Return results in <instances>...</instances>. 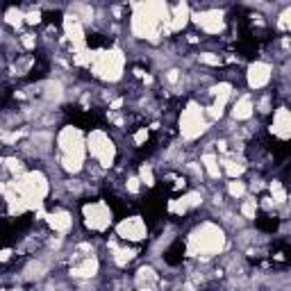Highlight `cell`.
<instances>
[{
    "label": "cell",
    "instance_id": "836d02e7",
    "mask_svg": "<svg viewBox=\"0 0 291 291\" xmlns=\"http://www.w3.org/2000/svg\"><path fill=\"white\" fill-rule=\"evenodd\" d=\"M41 21V11H27L25 14V23H30V25H37V23Z\"/></svg>",
    "mask_w": 291,
    "mask_h": 291
},
{
    "label": "cell",
    "instance_id": "ba28073f",
    "mask_svg": "<svg viewBox=\"0 0 291 291\" xmlns=\"http://www.w3.org/2000/svg\"><path fill=\"white\" fill-rule=\"evenodd\" d=\"M82 216H84V225L91 232H105L112 225V210L105 200H96L82 207Z\"/></svg>",
    "mask_w": 291,
    "mask_h": 291
},
{
    "label": "cell",
    "instance_id": "f35d334b",
    "mask_svg": "<svg viewBox=\"0 0 291 291\" xmlns=\"http://www.w3.org/2000/svg\"><path fill=\"white\" fill-rule=\"evenodd\" d=\"M0 291H23V289H0Z\"/></svg>",
    "mask_w": 291,
    "mask_h": 291
},
{
    "label": "cell",
    "instance_id": "8fae6325",
    "mask_svg": "<svg viewBox=\"0 0 291 291\" xmlns=\"http://www.w3.org/2000/svg\"><path fill=\"white\" fill-rule=\"evenodd\" d=\"M271 77H273V66L269 62H253L246 71V82L253 91L266 89L271 84Z\"/></svg>",
    "mask_w": 291,
    "mask_h": 291
},
{
    "label": "cell",
    "instance_id": "9a60e30c",
    "mask_svg": "<svg viewBox=\"0 0 291 291\" xmlns=\"http://www.w3.org/2000/svg\"><path fill=\"white\" fill-rule=\"evenodd\" d=\"M46 223L50 225L53 232L66 234V232H71V227H73V216L66 210H55V212H50V214H46Z\"/></svg>",
    "mask_w": 291,
    "mask_h": 291
},
{
    "label": "cell",
    "instance_id": "3957f363",
    "mask_svg": "<svg viewBox=\"0 0 291 291\" xmlns=\"http://www.w3.org/2000/svg\"><path fill=\"white\" fill-rule=\"evenodd\" d=\"M57 146H60V164L66 173L77 175L84 168L86 162V137L82 135L80 128L66 125L62 128V132L57 135Z\"/></svg>",
    "mask_w": 291,
    "mask_h": 291
},
{
    "label": "cell",
    "instance_id": "d6986e66",
    "mask_svg": "<svg viewBox=\"0 0 291 291\" xmlns=\"http://www.w3.org/2000/svg\"><path fill=\"white\" fill-rule=\"evenodd\" d=\"M232 91H234V86H232L230 82H218V84L212 89V96H214V105H212V107H214L216 112H221V114H223V109H225L227 100L232 98Z\"/></svg>",
    "mask_w": 291,
    "mask_h": 291
},
{
    "label": "cell",
    "instance_id": "83f0119b",
    "mask_svg": "<svg viewBox=\"0 0 291 291\" xmlns=\"http://www.w3.org/2000/svg\"><path fill=\"white\" fill-rule=\"evenodd\" d=\"M137 178L141 180V184H146V187H152V184H155V173H152L150 164H144V166L139 168V175H137Z\"/></svg>",
    "mask_w": 291,
    "mask_h": 291
},
{
    "label": "cell",
    "instance_id": "ffe728a7",
    "mask_svg": "<svg viewBox=\"0 0 291 291\" xmlns=\"http://www.w3.org/2000/svg\"><path fill=\"white\" fill-rule=\"evenodd\" d=\"M218 164H221V173H225L230 180H241L243 171H246V164L237 162V159H230V157L218 159Z\"/></svg>",
    "mask_w": 291,
    "mask_h": 291
},
{
    "label": "cell",
    "instance_id": "f546056e",
    "mask_svg": "<svg viewBox=\"0 0 291 291\" xmlns=\"http://www.w3.org/2000/svg\"><path fill=\"white\" fill-rule=\"evenodd\" d=\"M200 62L207 66H221L223 64L221 55H216V53H200Z\"/></svg>",
    "mask_w": 291,
    "mask_h": 291
},
{
    "label": "cell",
    "instance_id": "2e32d148",
    "mask_svg": "<svg viewBox=\"0 0 291 291\" xmlns=\"http://www.w3.org/2000/svg\"><path fill=\"white\" fill-rule=\"evenodd\" d=\"M191 21V9L187 2H178L175 7H171V21H168V34L180 32L187 27V23Z\"/></svg>",
    "mask_w": 291,
    "mask_h": 291
},
{
    "label": "cell",
    "instance_id": "f1b7e54d",
    "mask_svg": "<svg viewBox=\"0 0 291 291\" xmlns=\"http://www.w3.org/2000/svg\"><path fill=\"white\" fill-rule=\"evenodd\" d=\"M255 214H257V200H255V198L243 200V203H241V216H243V218L253 221Z\"/></svg>",
    "mask_w": 291,
    "mask_h": 291
},
{
    "label": "cell",
    "instance_id": "484cf974",
    "mask_svg": "<svg viewBox=\"0 0 291 291\" xmlns=\"http://www.w3.org/2000/svg\"><path fill=\"white\" fill-rule=\"evenodd\" d=\"M269 191H271V196H273V203H287V191H285V187H282V182L280 180H273L271 182V187H269Z\"/></svg>",
    "mask_w": 291,
    "mask_h": 291
},
{
    "label": "cell",
    "instance_id": "603a6c76",
    "mask_svg": "<svg viewBox=\"0 0 291 291\" xmlns=\"http://www.w3.org/2000/svg\"><path fill=\"white\" fill-rule=\"evenodd\" d=\"M23 21H25V11L18 9V7H9V9L5 11V23L11 27H21Z\"/></svg>",
    "mask_w": 291,
    "mask_h": 291
},
{
    "label": "cell",
    "instance_id": "cb8c5ba5",
    "mask_svg": "<svg viewBox=\"0 0 291 291\" xmlns=\"http://www.w3.org/2000/svg\"><path fill=\"white\" fill-rule=\"evenodd\" d=\"M5 166H7V171L11 173V180L21 178L23 173H25V164H23L18 157H7V159H5Z\"/></svg>",
    "mask_w": 291,
    "mask_h": 291
},
{
    "label": "cell",
    "instance_id": "5bb4252c",
    "mask_svg": "<svg viewBox=\"0 0 291 291\" xmlns=\"http://www.w3.org/2000/svg\"><path fill=\"white\" fill-rule=\"evenodd\" d=\"M200 203H203L200 191H189V194H184L182 198L168 200V212H171V214H178V216H184L187 212L200 207Z\"/></svg>",
    "mask_w": 291,
    "mask_h": 291
},
{
    "label": "cell",
    "instance_id": "9c48e42d",
    "mask_svg": "<svg viewBox=\"0 0 291 291\" xmlns=\"http://www.w3.org/2000/svg\"><path fill=\"white\" fill-rule=\"evenodd\" d=\"M191 21L203 30L205 34H221L225 30V18L221 9H203L191 14Z\"/></svg>",
    "mask_w": 291,
    "mask_h": 291
},
{
    "label": "cell",
    "instance_id": "4dcf8cb0",
    "mask_svg": "<svg viewBox=\"0 0 291 291\" xmlns=\"http://www.w3.org/2000/svg\"><path fill=\"white\" fill-rule=\"evenodd\" d=\"M125 189H128L130 194H139V191H141V180L137 178V175L128 178V180H125Z\"/></svg>",
    "mask_w": 291,
    "mask_h": 291
},
{
    "label": "cell",
    "instance_id": "44dd1931",
    "mask_svg": "<svg viewBox=\"0 0 291 291\" xmlns=\"http://www.w3.org/2000/svg\"><path fill=\"white\" fill-rule=\"evenodd\" d=\"M200 164L205 166L207 175H210L212 180H218L223 175V173H221V164H218V157H216L214 152H205V155L200 157Z\"/></svg>",
    "mask_w": 291,
    "mask_h": 291
},
{
    "label": "cell",
    "instance_id": "277c9868",
    "mask_svg": "<svg viewBox=\"0 0 291 291\" xmlns=\"http://www.w3.org/2000/svg\"><path fill=\"white\" fill-rule=\"evenodd\" d=\"M7 189L14 191L18 198L25 200V205L30 212H39L43 210V203L50 194V182L41 171H25L21 178L9 180Z\"/></svg>",
    "mask_w": 291,
    "mask_h": 291
},
{
    "label": "cell",
    "instance_id": "d590c367",
    "mask_svg": "<svg viewBox=\"0 0 291 291\" xmlns=\"http://www.w3.org/2000/svg\"><path fill=\"white\" fill-rule=\"evenodd\" d=\"M178 77H180V71H175V69L166 73V80H168V82H178Z\"/></svg>",
    "mask_w": 291,
    "mask_h": 291
},
{
    "label": "cell",
    "instance_id": "ab89813d",
    "mask_svg": "<svg viewBox=\"0 0 291 291\" xmlns=\"http://www.w3.org/2000/svg\"><path fill=\"white\" fill-rule=\"evenodd\" d=\"M2 162H5V159H0V166H2Z\"/></svg>",
    "mask_w": 291,
    "mask_h": 291
},
{
    "label": "cell",
    "instance_id": "52a82bcc",
    "mask_svg": "<svg viewBox=\"0 0 291 291\" xmlns=\"http://www.w3.org/2000/svg\"><path fill=\"white\" fill-rule=\"evenodd\" d=\"M86 152L96 159L103 168H112L114 159H116V146H114L112 137L103 130H91L86 135Z\"/></svg>",
    "mask_w": 291,
    "mask_h": 291
},
{
    "label": "cell",
    "instance_id": "6da1fadb",
    "mask_svg": "<svg viewBox=\"0 0 291 291\" xmlns=\"http://www.w3.org/2000/svg\"><path fill=\"white\" fill-rule=\"evenodd\" d=\"M130 7H132V16H130L132 37L157 43L164 32L168 34L171 5H166V2H132Z\"/></svg>",
    "mask_w": 291,
    "mask_h": 291
},
{
    "label": "cell",
    "instance_id": "4fadbf2b",
    "mask_svg": "<svg viewBox=\"0 0 291 291\" xmlns=\"http://www.w3.org/2000/svg\"><path fill=\"white\" fill-rule=\"evenodd\" d=\"M271 135L278 137L280 141H289V137H291V112L287 107L275 109L273 123H271Z\"/></svg>",
    "mask_w": 291,
    "mask_h": 291
},
{
    "label": "cell",
    "instance_id": "1f68e13d",
    "mask_svg": "<svg viewBox=\"0 0 291 291\" xmlns=\"http://www.w3.org/2000/svg\"><path fill=\"white\" fill-rule=\"evenodd\" d=\"M132 141H135V146H144L146 141H148V128H139L132 135Z\"/></svg>",
    "mask_w": 291,
    "mask_h": 291
},
{
    "label": "cell",
    "instance_id": "74e56055",
    "mask_svg": "<svg viewBox=\"0 0 291 291\" xmlns=\"http://www.w3.org/2000/svg\"><path fill=\"white\" fill-rule=\"evenodd\" d=\"M119 107H123V98H116V100L109 105V109H119Z\"/></svg>",
    "mask_w": 291,
    "mask_h": 291
},
{
    "label": "cell",
    "instance_id": "e575fe53",
    "mask_svg": "<svg viewBox=\"0 0 291 291\" xmlns=\"http://www.w3.org/2000/svg\"><path fill=\"white\" fill-rule=\"evenodd\" d=\"M278 27H280V30H289V9L282 11L280 21H278Z\"/></svg>",
    "mask_w": 291,
    "mask_h": 291
},
{
    "label": "cell",
    "instance_id": "8d00e7d4",
    "mask_svg": "<svg viewBox=\"0 0 291 291\" xmlns=\"http://www.w3.org/2000/svg\"><path fill=\"white\" fill-rule=\"evenodd\" d=\"M7 259H11V250L9 248H2V250H0V262H7Z\"/></svg>",
    "mask_w": 291,
    "mask_h": 291
},
{
    "label": "cell",
    "instance_id": "d4e9b609",
    "mask_svg": "<svg viewBox=\"0 0 291 291\" xmlns=\"http://www.w3.org/2000/svg\"><path fill=\"white\" fill-rule=\"evenodd\" d=\"M155 280H157L155 269H150V266H141L139 273H137V285H139V287H144V285L150 287Z\"/></svg>",
    "mask_w": 291,
    "mask_h": 291
},
{
    "label": "cell",
    "instance_id": "7a4b0ae2",
    "mask_svg": "<svg viewBox=\"0 0 291 291\" xmlns=\"http://www.w3.org/2000/svg\"><path fill=\"white\" fill-rule=\"evenodd\" d=\"M227 243V237L223 227H218L216 223H200L191 230L187 239V255L189 257H200V259H210L214 255L223 253Z\"/></svg>",
    "mask_w": 291,
    "mask_h": 291
},
{
    "label": "cell",
    "instance_id": "7c38bea8",
    "mask_svg": "<svg viewBox=\"0 0 291 291\" xmlns=\"http://www.w3.org/2000/svg\"><path fill=\"white\" fill-rule=\"evenodd\" d=\"M64 34H66V39L71 41V46H73V53H75V50L86 48L84 23L80 21V16H77L75 11H73V14H66V16H64Z\"/></svg>",
    "mask_w": 291,
    "mask_h": 291
},
{
    "label": "cell",
    "instance_id": "5b68a950",
    "mask_svg": "<svg viewBox=\"0 0 291 291\" xmlns=\"http://www.w3.org/2000/svg\"><path fill=\"white\" fill-rule=\"evenodd\" d=\"M91 73L103 82H119L125 71V53L121 48L98 50L91 62Z\"/></svg>",
    "mask_w": 291,
    "mask_h": 291
},
{
    "label": "cell",
    "instance_id": "4316f807",
    "mask_svg": "<svg viewBox=\"0 0 291 291\" xmlns=\"http://www.w3.org/2000/svg\"><path fill=\"white\" fill-rule=\"evenodd\" d=\"M246 191H248V187H246V182H241V180H232V182H227V194H230L232 198H243Z\"/></svg>",
    "mask_w": 291,
    "mask_h": 291
},
{
    "label": "cell",
    "instance_id": "30bf717a",
    "mask_svg": "<svg viewBox=\"0 0 291 291\" xmlns=\"http://www.w3.org/2000/svg\"><path fill=\"white\" fill-rule=\"evenodd\" d=\"M116 234H119L123 241H144L148 237V227H146V221L141 216H130V218H123V221L116 225Z\"/></svg>",
    "mask_w": 291,
    "mask_h": 291
},
{
    "label": "cell",
    "instance_id": "8992f818",
    "mask_svg": "<svg viewBox=\"0 0 291 291\" xmlns=\"http://www.w3.org/2000/svg\"><path fill=\"white\" fill-rule=\"evenodd\" d=\"M210 125L212 123L205 116V109L200 107L196 100L187 103V107L180 114V135H182V139H187V141L200 139L210 130Z\"/></svg>",
    "mask_w": 291,
    "mask_h": 291
},
{
    "label": "cell",
    "instance_id": "e0dca14e",
    "mask_svg": "<svg viewBox=\"0 0 291 291\" xmlns=\"http://www.w3.org/2000/svg\"><path fill=\"white\" fill-rule=\"evenodd\" d=\"M253 114H255V103H253V96H250V93L239 96L230 109V116L234 121H248V119H253Z\"/></svg>",
    "mask_w": 291,
    "mask_h": 291
},
{
    "label": "cell",
    "instance_id": "ac0fdd59",
    "mask_svg": "<svg viewBox=\"0 0 291 291\" xmlns=\"http://www.w3.org/2000/svg\"><path fill=\"white\" fill-rule=\"evenodd\" d=\"M98 271H100V262H98L96 255H86L80 264L71 266V275H73V278H80V280H89V278L98 275Z\"/></svg>",
    "mask_w": 291,
    "mask_h": 291
},
{
    "label": "cell",
    "instance_id": "d6a6232c",
    "mask_svg": "<svg viewBox=\"0 0 291 291\" xmlns=\"http://www.w3.org/2000/svg\"><path fill=\"white\" fill-rule=\"evenodd\" d=\"M21 43H23V48L32 50L34 46H37V39H34V34H23V37H21Z\"/></svg>",
    "mask_w": 291,
    "mask_h": 291
},
{
    "label": "cell",
    "instance_id": "7402d4cb",
    "mask_svg": "<svg viewBox=\"0 0 291 291\" xmlns=\"http://www.w3.org/2000/svg\"><path fill=\"white\" fill-rule=\"evenodd\" d=\"M112 250H114V264L116 266H121V269H125V266L135 259V255H137V250H132V248H116L112 243Z\"/></svg>",
    "mask_w": 291,
    "mask_h": 291
}]
</instances>
